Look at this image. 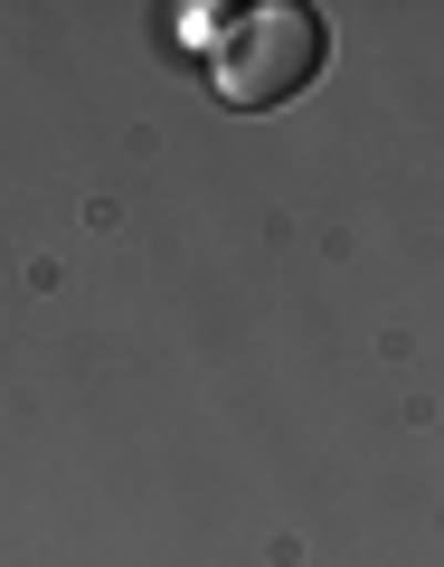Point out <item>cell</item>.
I'll list each match as a JSON object with an SVG mask.
<instances>
[{"label": "cell", "mask_w": 444, "mask_h": 567, "mask_svg": "<svg viewBox=\"0 0 444 567\" xmlns=\"http://www.w3.org/2000/svg\"><path fill=\"white\" fill-rule=\"evenodd\" d=\"M331 58V20L312 0H256L227 20V39L208 48V76L237 114H265V104H293Z\"/></svg>", "instance_id": "1"}]
</instances>
